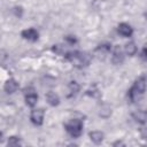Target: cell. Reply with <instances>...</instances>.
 <instances>
[{
	"mask_svg": "<svg viewBox=\"0 0 147 147\" xmlns=\"http://www.w3.org/2000/svg\"><path fill=\"white\" fill-rule=\"evenodd\" d=\"M125 53L127 54V55H130V56H133L136 53H137V46H136V44L133 42V41H130V42H127L126 45H125Z\"/></svg>",
	"mask_w": 147,
	"mask_h": 147,
	"instance_id": "cell-14",
	"label": "cell"
},
{
	"mask_svg": "<svg viewBox=\"0 0 147 147\" xmlns=\"http://www.w3.org/2000/svg\"><path fill=\"white\" fill-rule=\"evenodd\" d=\"M117 30H118L119 34H122L123 37H131L132 33H133L132 28L127 23H121V24H118Z\"/></svg>",
	"mask_w": 147,
	"mask_h": 147,
	"instance_id": "cell-8",
	"label": "cell"
},
{
	"mask_svg": "<svg viewBox=\"0 0 147 147\" xmlns=\"http://www.w3.org/2000/svg\"><path fill=\"white\" fill-rule=\"evenodd\" d=\"M44 115H45L44 109H41V108L40 109H33L30 114V119L34 125H41L44 122Z\"/></svg>",
	"mask_w": 147,
	"mask_h": 147,
	"instance_id": "cell-4",
	"label": "cell"
},
{
	"mask_svg": "<svg viewBox=\"0 0 147 147\" xmlns=\"http://www.w3.org/2000/svg\"><path fill=\"white\" fill-rule=\"evenodd\" d=\"M46 100H47L48 105H51V106H53V107H55V106H57V105L60 103V98H59V95H57L55 92H52V91H49V92L46 93Z\"/></svg>",
	"mask_w": 147,
	"mask_h": 147,
	"instance_id": "cell-10",
	"label": "cell"
},
{
	"mask_svg": "<svg viewBox=\"0 0 147 147\" xmlns=\"http://www.w3.org/2000/svg\"><path fill=\"white\" fill-rule=\"evenodd\" d=\"M110 114H111V108H110L109 105L105 103V105H102V106L100 107L99 115H100L101 117H103V118H108V117L110 116Z\"/></svg>",
	"mask_w": 147,
	"mask_h": 147,
	"instance_id": "cell-13",
	"label": "cell"
},
{
	"mask_svg": "<svg viewBox=\"0 0 147 147\" xmlns=\"http://www.w3.org/2000/svg\"><path fill=\"white\" fill-rule=\"evenodd\" d=\"M132 117L140 124H145L146 123V119H147V114L145 110H138L136 113L132 114Z\"/></svg>",
	"mask_w": 147,
	"mask_h": 147,
	"instance_id": "cell-11",
	"label": "cell"
},
{
	"mask_svg": "<svg viewBox=\"0 0 147 147\" xmlns=\"http://www.w3.org/2000/svg\"><path fill=\"white\" fill-rule=\"evenodd\" d=\"M3 90L7 93L11 94V93H14V92H16L18 90V83L14 78H9V79L6 80V83L3 85Z\"/></svg>",
	"mask_w": 147,
	"mask_h": 147,
	"instance_id": "cell-7",
	"label": "cell"
},
{
	"mask_svg": "<svg viewBox=\"0 0 147 147\" xmlns=\"http://www.w3.org/2000/svg\"><path fill=\"white\" fill-rule=\"evenodd\" d=\"M21 145V140L17 137H10L8 139V146H18Z\"/></svg>",
	"mask_w": 147,
	"mask_h": 147,
	"instance_id": "cell-16",
	"label": "cell"
},
{
	"mask_svg": "<svg viewBox=\"0 0 147 147\" xmlns=\"http://www.w3.org/2000/svg\"><path fill=\"white\" fill-rule=\"evenodd\" d=\"M113 145H114V146H118V145H124V144H123L122 141H116V142H114Z\"/></svg>",
	"mask_w": 147,
	"mask_h": 147,
	"instance_id": "cell-20",
	"label": "cell"
},
{
	"mask_svg": "<svg viewBox=\"0 0 147 147\" xmlns=\"http://www.w3.org/2000/svg\"><path fill=\"white\" fill-rule=\"evenodd\" d=\"M65 59L77 68L86 67L90 63V55L82 52H69L65 54Z\"/></svg>",
	"mask_w": 147,
	"mask_h": 147,
	"instance_id": "cell-1",
	"label": "cell"
},
{
	"mask_svg": "<svg viewBox=\"0 0 147 147\" xmlns=\"http://www.w3.org/2000/svg\"><path fill=\"white\" fill-rule=\"evenodd\" d=\"M21 36H22L24 39H28V40H30V41H36V40H38V38H39L38 31H37L36 29H33V28L23 30V31L21 32Z\"/></svg>",
	"mask_w": 147,
	"mask_h": 147,
	"instance_id": "cell-5",
	"label": "cell"
},
{
	"mask_svg": "<svg viewBox=\"0 0 147 147\" xmlns=\"http://www.w3.org/2000/svg\"><path fill=\"white\" fill-rule=\"evenodd\" d=\"M24 95H25V103L29 107H34L37 105L38 95L33 87H26L24 90Z\"/></svg>",
	"mask_w": 147,
	"mask_h": 147,
	"instance_id": "cell-3",
	"label": "cell"
},
{
	"mask_svg": "<svg viewBox=\"0 0 147 147\" xmlns=\"http://www.w3.org/2000/svg\"><path fill=\"white\" fill-rule=\"evenodd\" d=\"M133 87H134L139 93L144 94V93H145V90H146V78H145V76L139 77V78L134 82Z\"/></svg>",
	"mask_w": 147,
	"mask_h": 147,
	"instance_id": "cell-9",
	"label": "cell"
},
{
	"mask_svg": "<svg viewBox=\"0 0 147 147\" xmlns=\"http://www.w3.org/2000/svg\"><path fill=\"white\" fill-rule=\"evenodd\" d=\"M140 56H141V59H142L144 61H146V48H142V51H141V54H140Z\"/></svg>",
	"mask_w": 147,
	"mask_h": 147,
	"instance_id": "cell-19",
	"label": "cell"
},
{
	"mask_svg": "<svg viewBox=\"0 0 147 147\" xmlns=\"http://www.w3.org/2000/svg\"><path fill=\"white\" fill-rule=\"evenodd\" d=\"M88 136H90V138H91V140L94 142V144H101L102 142V140H103V133L101 132V131H91L90 133H88Z\"/></svg>",
	"mask_w": 147,
	"mask_h": 147,
	"instance_id": "cell-12",
	"label": "cell"
},
{
	"mask_svg": "<svg viewBox=\"0 0 147 147\" xmlns=\"http://www.w3.org/2000/svg\"><path fill=\"white\" fill-rule=\"evenodd\" d=\"M3 141V133L2 132H0V144Z\"/></svg>",
	"mask_w": 147,
	"mask_h": 147,
	"instance_id": "cell-21",
	"label": "cell"
},
{
	"mask_svg": "<svg viewBox=\"0 0 147 147\" xmlns=\"http://www.w3.org/2000/svg\"><path fill=\"white\" fill-rule=\"evenodd\" d=\"M111 61L114 64H121L123 61H124V55H123V51L122 48L117 45L115 46L114 48V52H113V56H111Z\"/></svg>",
	"mask_w": 147,
	"mask_h": 147,
	"instance_id": "cell-6",
	"label": "cell"
},
{
	"mask_svg": "<svg viewBox=\"0 0 147 147\" xmlns=\"http://www.w3.org/2000/svg\"><path fill=\"white\" fill-rule=\"evenodd\" d=\"M65 131L72 137V138H78L80 137L83 132V122L80 119H70L68 123L64 124Z\"/></svg>",
	"mask_w": 147,
	"mask_h": 147,
	"instance_id": "cell-2",
	"label": "cell"
},
{
	"mask_svg": "<svg viewBox=\"0 0 147 147\" xmlns=\"http://www.w3.org/2000/svg\"><path fill=\"white\" fill-rule=\"evenodd\" d=\"M15 9V14H16V16H22V7H15L14 8Z\"/></svg>",
	"mask_w": 147,
	"mask_h": 147,
	"instance_id": "cell-18",
	"label": "cell"
},
{
	"mask_svg": "<svg viewBox=\"0 0 147 147\" xmlns=\"http://www.w3.org/2000/svg\"><path fill=\"white\" fill-rule=\"evenodd\" d=\"M79 84L78 83H76V82H70L69 83V94H68V96H74V95H76L77 93H78V91H79Z\"/></svg>",
	"mask_w": 147,
	"mask_h": 147,
	"instance_id": "cell-15",
	"label": "cell"
},
{
	"mask_svg": "<svg viewBox=\"0 0 147 147\" xmlns=\"http://www.w3.org/2000/svg\"><path fill=\"white\" fill-rule=\"evenodd\" d=\"M65 40L69 42V44H71V45H74L77 40H76V38L75 37H72V36H68V37H65Z\"/></svg>",
	"mask_w": 147,
	"mask_h": 147,
	"instance_id": "cell-17",
	"label": "cell"
}]
</instances>
